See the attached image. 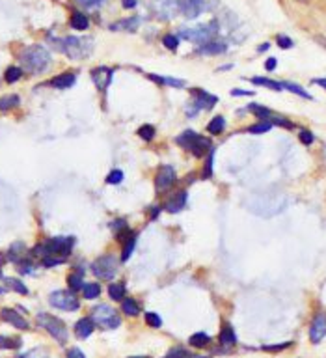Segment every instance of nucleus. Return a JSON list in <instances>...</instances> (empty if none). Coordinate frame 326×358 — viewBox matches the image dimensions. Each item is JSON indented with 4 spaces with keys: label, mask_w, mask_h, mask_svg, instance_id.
I'll use <instances>...</instances> for the list:
<instances>
[{
    "label": "nucleus",
    "mask_w": 326,
    "mask_h": 358,
    "mask_svg": "<svg viewBox=\"0 0 326 358\" xmlns=\"http://www.w3.org/2000/svg\"><path fill=\"white\" fill-rule=\"evenodd\" d=\"M19 60H21L22 71H26L30 75L45 73L51 67V63H53L51 53L43 45H28V47H24L21 54H19Z\"/></svg>",
    "instance_id": "nucleus-1"
},
{
    "label": "nucleus",
    "mask_w": 326,
    "mask_h": 358,
    "mask_svg": "<svg viewBox=\"0 0 326 358\" xmlns=\"http://www.w3.org/2000/svg\"><path fill=\"white\" fill-rule=\"evenodd\" d=\"M75 244V237H51L47 241L39 242L32 248V256L36 258H63L67 259V256L71 254Z\"/></svg>",
    "instance_id": "nucleus-2"
},
{
    "label": "nucleus",
    "mask_w": 326,
    "mask_h": 358,
    "mask_svg": "<svg viewBox=\"0 0 326 358\" xmlns=\"http://www.w3.org/2000/svg\"><path fill=\"white\" fill-rule=\"evenodd\" d=\"M92 40L88 38H75V36H67L62 40H56V49L69 56L71 60H84L86 56H90L94 51Z\"/></svg>",
    "instance_id": "nucleus-3"
},
{
    "label": "nucleus",
    "mask_w": 326,
    "mask_h": 358,
    "mask_svg": "<svg viewBox=\"0 0 326 358\" xmlns=\"http://www.w3.org/2000/svg\"><path fill=\"white\" fill-rule=\"evenodd\" d=\"M287 205V198L284 194H259L250 205V211L259 217H274L282 213Z\"/></svg>",
    "instance_id": "nucleus-4"
},
{
    "label": "nucleus",
    "mask_w": 326,
    "mask_h": 358,
    "mask_svg": "<svg viewBox=\"0 0 326 358\" xmlns=\"http://www.w3.org/2000/svg\"><path fill=\"white\" fill-rule=\"evenodd\" d=\"M175 142H177L181 148H185L187 151H190L194 157H203L205 153H209L211 151V140L205 137H201L198 135L196 131H185L183 135H179L175 138Z\"/></svg>",
    "instance_id": "nucleus-5"
},
{
    "label": "nucleus",
    "mask_w": 326,
    "mask_h": 358,
    "mask_svg": "<svg viewBox=\"0 0 326 358\" xmlns=\"http://www.w3.org/2000/svg\"><path fill=\"white\" fill-rule=\"evenodd\" d=\"M36 323H38V327L43 328L47 334H51V336L60 343H67V338H69V332H67V328L63 325V321L60 317H54L51 314H38L36 316Z\"/></svg>",
    "instance_id": "nucleus-6"
},
{
    "label": "nucleus",
    "mask_w": 326,
    "mask_h": 358,
    "mask_svg": "<svg viewBox=\"0 0 326 358\" xmlns=\"http://www.w3.org/2000/svg\"><path fill=\"white\" fill-rule=\"evenodd\" d=\"M216 34H218V22L211 21L205 24H198L194 28H181L179 38H183L190 43H196V45H203L207 41H212V38Z\"/></svg>",
    "instance_id": "nucleus-7"
},
{
    "label": "nucleus",
    "mask_w": 326,
    "mask_h": 358,
    "mask_svg": "<svg viewBox=\"0 0 326 358\" xmlns=\"http://www.w3.org/2000/svg\"><path fill=\"white\" fill-rule=\"evenodd\" d=\"M90 317H92V321H94L95 325L99 328H103V330H116L121 325L119 314L108 304H97L92 310V316Z\"/></svg>",
    "instance_id": "nucleus-8"
},
{
    "label": "nucleus",
    "mask_w": 326,
    "mask_h": 358,
    "mask_svg": "<svg viewBox=\"0 0 326 358\" xmlns=\"http://www.w3.org/2000/svg\"><path fill=\"white\" fill-rule=\"evenodd\" d=\"M49 304L60 312H77L80 308V300L77 298V293L73 291L56 289L49 295Z\"/></svg>",
    "instance_id": "nucleus-9"
},
{
    "label": "nucleus",
    "mask_w": 326,
    "mask_h": 358,
    "mask_svg": "<svg viewBox=\"0 0 326 358\" xmlns=\"http://www.w3.org/2000/svg\"><path fill=\"white\" fill-rule=\"evenodd\" d=\"M117 267H119V259H117L116 256L114 254H105V256L97 258L94 263H92V273L99 280H110V278L116 276Z\"/></svg>",
    "instance_id": "nucleus-10"
},
{
    "label": "nucleus",
    "mask_w": 326,
    "mask_h": 358,
    "mask_svg": "<svg viewBox=\"0 0 326 358\" xmlns=\"http://www.w3.org/2000/svg\"><path fill=\"white\" fill-rule=\"evenodd\" d=\"M151 8L158 19L170 21L179 13V0H151Z\"/></svg>",
    "instance_id": "nucleus-11"
},
{
    "label": "nucleus",
    "mask_w": 326,
    "mask_h": 358,
    "mask_svg": "<svg viewBox=\"0 0 326 358\" xmlns=\"http://www.w3.org/2000/svg\"><path fill=\"white\" fill-rule=\"evenodd\" d=\"M175 181H177L175 170L166 164L158 170L157 178H155V189H157V192H168L175 185Z\"/></svg>",
    "instance_id": "nucleus-12"
},
{
    "label": "nucleus",
    "mask_w": 326,
    "mask_h": 358,
    "mask_svg": "<svg viewBox=\"0 0 326 358\" xmlns=\"http://www.w3.org/2000/svg\"><path fill=\"white\" fill-rule=\"evenodd\" d=\"M205 10V0H179V13L187 19L200 17Z\"/></svg>",
    "instance_id": "nucleus-13"
},
{
    "label": "nucleus",
    "mask_w": 326,
    "mask_h": 358,
    "mask_svg": "<svg viewBox=\"0 0 326 358\" xmlns=\"http://www.w3.org/2000/svg\"><path fill=\"white\" fill-rule=\"evenodd\" d=\"M0 319L6 321L11 327L19 328V330H30V323L21 316L17 314V310H11V308H2L0 310Z\"/></svg>",
    "instance_id": "nucleus-14"
},
{
    "label": "nucleus",
    "mask_w": 326,
    "mask_h": 358,
    "mask_svg": "<svg viewBox=\"0 0 326 358\" xmlns=\"http://www.w3.org/2000/svg\"><path fill=\"white\" fill-rule=\"evenodd\" d=\"M192 97H194V105L198 106L200 110H209V108H212V106L218 103V97L216 95L209 94V92H205L201 88H194L192 90Z\"/></svg>",
    "instance_id": "nucleus-15"
},
{
    "label": "nucleus",
    "mask_w": 326,
    "mask_h": 358,
    "mask_svg": "<svg viewBox=\"0 0 326 358\" xmlns=\"http://www.w3.org/2000/svg\"><path fill=\"white\" fill-rule=\"evenodd\" d=\"M325 336H326V314L321 312V314L315 316L311 327H309V339H311V343H321Z\"/></svg>",
    "instance_id": "nucleus-16"
},
{
    "label": "nucleus",
    "mask_w": 326,
    "mask_h": 358,
    "mask_svg": "<svg viewBox=\"0 0 326 358\" xmlns=\"http://www.w3.org/2000/svg\"><path fill=\"white\" fill-rule=\"evenodd\" d=\"M112 69L110 67H105V65H101V67H95L94 71H92V80L95 82V86L101 90V92H105L108 84H110V80H112Z\"/></svg>",
    "instance_id": "nucleus-17"
},
{
    "label": "nucleus",
    "mask_w": 326,
    "mask_h": 358,
    "mask_svg": "<svg viewBox=\"0 0 326 358\" xmlns=\"http://www.w3.org/2000/svg\"><path fill=\"white\" fill-rule=\"evenodd\" d=\"M75 82H77V73L67 71V73H62L58 75V77H54V79H51L49 86H53L54 90H69Z\"/></svg>",
    "instance_id": "nucleus-18"
},
{
    "label": "nucleus",
    "mask_w": 326,
    "mask_h": 358,
    "mask_svg": "<svg viewBox=\"0 0 326 358\" xmlns=\"http://www.w3.org/2000/svg\"><path fill=\"white\" fill-rule=\"evenodd\" d=\"M95 330V323L92 321V317H80L77 323H75V334L80 339H86L94 334Z\"/></svg>",
    "instance_id": "nucleus-19"
},
{
    "label": "nucleus",
    "mask_w": 326,
    "mask_h": 358,
    "mask_svg": "<svg viewBox=\"0 0 326 358\" xmlns=\"http://www.w3.org/2000/svg\"><path fill=\"white\" fill-rule=\"evenodd\" d=\"M185 205H187V192L181 190V192H177L172 200H168L164 203V209L168 211V213H177V211H181Z\"/></svg>",
    "instance_id": "nucleus-20"
},
{
    "label": "nucleus",
    "mask_w": 326,
    "mask_h": 358,
    "mask_svg": "<svg viewBox=\"0 0 326 358\" xmlns=\"http://www.w3.org/2000/svg\"><path fill=\"white\" fill-rule=\"evenodd\" d=\"M228 51V45L224 41H207L200 45L198 53L200 54H224Z\"/></svg>",
    "instance_id": "nucleus-21"
},
{
    "label": "nucleus",
    "mask_w": 326,
    "mask_h": 358,
    "mask_svg": "<svg viewBox=\"0 0 326 358\" xmlns=\"http://www.w3.org/2000/svg\"><path fill=\"white\" fill-rule=\"evenodd\" d=\"M148 79H151V80H153V82H157V84L172 86V88H185V86H187L185 80H181V79H172V77H158V75L149 73Z\"/></svg>",
    "instance_id": "nucleus-22"
},
{
    "label": "nucleus",
    "mask_w": 326,
    "mask_h": 358,
    "mask_svg": "<svg viewBox=\"0 0 326 358\" xmlns=\"http://www.w3.org/2000/svg\"><path fill=\"white\" fill-rule=\"evenodd\" d=\"M220 343L222 345H226V347H230V345H235V343H237V336H235V332H233V328H231L230 323H224V325H222Z\"/></svg>",
    "instance_id": "nucleus-23"
},
{
    "label": "nucleus",
    "mask_w": 326,
    "mask_h": 358,
    "mask_svg": "<svg viewBox=\"0 0 326 358\" xmlns=\"http://www.w3.org/2000/svg\"><path fill=\"white\" fill-rule=\"evenodd\" d=\"M138 24H140V19L138 17H129V19H123V21L116 22V24H112L110 28L112 30H123V32H134L138 28Z\"/></svg>",
    "instance_id": "nucleus-24"
},
{
    "label": "nucleus",
    "mask_w": 326,
    "mask_h": 358,
    "mask_svg": "<svg viewBox=\"0 0 326 358\" xmlns=\"http://www.w3.org/2000/svg\"><path fill=\"white\" fill-rule=\"evenodd\" d=\"M82 274L84 271L82 269H78V271H75V273L69 274V278H67V284H69V291H80L82 289V285H84V280H82Z\"/></svg>",
    "instance_id": "nucleus-25"
},
{
    "label": "nucleus",
    "mask_w": 326,
    "mask_h": 358,
    "mask_svg": "<svg viewBox=\"0 0 326 358\" xmlns=\"http://www.w3.org/2000/svg\"><path fill=\"white\" fill-rule=\"evenodd\" d=\"M21 105V97L15 94L4 95L0 97V112H6V110H11V108H17Z\"/></svg>",
    "instance_id": "nucleus-26"
},
{
    "label": "nucleus",
    "mask_w": 326,
    "mask_h": 358,
    "mask_svg": "<svg viewBox=\"0 0 326 358\" xmlns=\"http://www.w3.org/2000/svg\"><path fill=\"white\" fill-rule=\"evenodd\" d=\"M80 291H82L84 298L95 300V298H99V295H101V285L97 284V282H84V285H82Z\"/></svg>",
    "instance_id": "nucleus-27"
},
{
    "label": "nucleus",
    "mask_w": 326,
    "mask_h": 358,
    "mask_svg": "<svg viewBox=\"0 0 326 358\" xmlns=\"http://www.w3.org/2000/svg\"><path fill=\"white\" fill-rule=\"evenodd\" d=\"M189 343L192 347L196 349H203V347H209L211 345V336H207L205 332H196V334H192L189 338Z\"/></svg>",
    "instance_id": "nucleus-28"
},
{
    "label": "nucleus",
    "mask_w": 326,
    "mask_h": 358,
    "mask_svg": "<svg viewBox=\"0 0 326 358\" xmlns=\"http://www.w3.org/2000/svg\"><path fill=\"white\" fill-rule=\"evenodd\" d=\"M121 310H123V314H127L129 317H136L140 314V304H138L134 298H123L121 300Z\"/></svg>",
    "instance_id": "nucleus-29"
},
{
    "label": "nucleus",
    "mask_w": 326,
    "mask_h": 358,
    "mask_svg": "<svg viewBox=\"0 0 326 358\" xmlns=\"http://www.w3.org/2000/svg\"><path fill=\"white\" fill-rule=\"evenodd\" d=\"M22 73H24L22 67H19V65H10V67L4 71V80H6L8 84H13V82L21 80Z\"/></svg>",
    "instance_id": "nucleus-30"
},
{
    "label": "nucleus",
    "mask_w": 326,
    "mask_h": 358,
    "mask_svg": "<svg viewBox=\"0 0 326 358\" xmlns=\"http://www.w3.org/2000/svg\"><path fill=\"white\" fill-rule=\"evenodd\" d=\"M125 285L121 284H110L108 285V297L114 300V302H119V300H123L125 298Z\"/></svg>",
    "instance_id": "nucleus-31"
},
{
    "label": "nucleus",
    "mask_w": 326,
    "mask_h": 358,
    "mask_svg": "<svg viewBox=\"0 0 326 358\" xmlns=\"http://www.w3.org/2000/svg\"><path fill=\"white\" fill-rule=\"evenodd\" d=\"M4 282H6V289H11V291H15L19 295H28V287L22 284L21 280H17V278H6Z\"/></svg>",
    "instance_id": "nucleus-32"
},
{
    "label": "nucleus",
    "mask_w": 326,
    "mask_h": 358,
    "mask_svg": "<svg viewBox=\"0 0 326 358\" xmlns=\"http://www.w3.org/2000/svg\"><path fill=\"white\" fill-rule=\"evenodd\" d=\"M71 26H73L75 30H86L88 28V24H90V21H88V17H86L84 13H80V11H75L73 15H71Z\"/></svg>",
    "instance_id": "nucleus-33"
},
{
    "label": "nucleus",
    "mask_w": 326,
    "mask_h": 358,
    "mask_svg": "<svg viewBox=\"0 0 326 358\" xmlns=\"http://www.w3.org/2000/svg\"><path fill=\"white\" fill-rule=\"evenodd\" d=\"M248 110H250V112H253V114L259 118L261 121H268V119H270V116H272V112H270V110H268L267 106L257 105V103H252V105H248Z\"/></svg>",
    "instance_id": "nucleus-34"
},
{
    "label": "nucleus",
    "mask_w": 326,
    "mask_h": 358,
    "mask_svg": "<svg viewBox=\"0 0 326 358\" xmlns=\"http://www.w3.org/2000/svg\"><path fill=\"white\" fill-rule=\"evenodd\" d=\"M250 82H252V84H257V86H265V88H270V90H274V92H282V84H280V82H276V80H270V79L252 77V79H250Z\"/></svg>",
    "instance_id": "nucleus-35"
},
{
    "label": "nucleus",
    "mask_w": 326,
    "mask_h": 358,
    "mask_svg": "<svg viewBox=\"0 0 326 358\" xmlns=\"http://www.w3.org/2000/svg\"><path fill=\"white\" fill-rule=\"evenodd\" d=\"M224 127H226V118H224V116H216V118H212V119L209 121L207 131H209L211 135H220L222 131H224Z\"/></svg>",
    "instance_id": "nucleus-36"
},
{
    "label": "nucleus",
    "mask_w": 326,
    "mask_h": 358,
    "mask_svg": "<svg viewBox=\"0 0 326 358\" xmlns=\"http://www.w3.org/2000/svg\"><path fill=\"white\" fill-rule=\"evenodd\" d=\"M164 358H209V357H194V355H192V353H189V351H187L185 347H179V345H177V347L170 349Z\"/></svg>",
    "instance_id": "nucleus-37"
},
{
    "label": "nucleus",
    "mask_w": 326,
    "mask_h": 358,
    "mask_svg": "<svg viewBox=\"0 0 326 358\" xmlns=\"http://www.w3.org/2000/svg\"><path fill=\"white\" fill-rule=\"evenodd\" d=\"M136 246V233H133L127 241H123V252H121V261H127L131 258V254Z\"/></svg>",
    "instance_id": "nucleus-38"
},
{
    "label": "nucleus",
    "mask_w": 326,
    "mask_h": 358,
    "mask_svg": "<svg viewBox=\"0 0 326 358\" xmlns=\"http://www.w3.org/2000/svg\"><path fill=\"white\" fill-rule=\"evenodd\" d=\"M280 84H282V90H289L291 94L300 95V97H304V99H311V95L307 94L302 86L295 84V82H280Z\"/></svg>",
    "instance_id": "nucleus-39"
},
{
    "label": "nucleus",
    "mask_w": 326,
    "mask_h": 358,
    "mask_svg": "<svg viewBox=\"0 0 326 358\" xmlns=\"http://www.w3.org/2000/svg\"><path fill=\"white\" fill-rule=\"evenodd\" d=\"M17 358H49V353H47V349L43 347H36V349H30V351H26L24 355Z\"/></svg>",
    "instance_id": "nucleus-40"
},
{
    "label": "nucleus",
    "mask_w": 326,
    "mask_h": 358,
    "mask_svg": "<svg viewBox=\"0 0 326 358\" xmlns=\"http://www.w3.org/2000/svg\"><path fill=\"white\" fill-rule=\"evenodd\" d=\"M272 129V123H268V121H261V123H255L248 129V133H252V135H263V133H268Z\"/></svg>",
    "instance_id": "nucleus-41"
},
{
    "label": "nucleus",
    "mask_w": 326,
    "mask_h": 358,
    "mask_svg": "<svg viewBox=\"0 0 326 358\" xmlns=\"http://www.w3.org/2000/svg\"><path fill=\"white\" fill-rule=\"evenodd\" d=\"M138 137L142 138V140H153L155 138V127L153 125H142L138 129Z\"/></svg>",
    "instance_id": "nucleus-42"
},
{
    "label": "nucleus",
    "mask_w": 326,
    "mask_h": 358,
    "mask_svg": "<svg viewBox=\"0 0 326 358\" xmlns=\"http://www.w3.org/2000/svg\"><path fill=\"white\" fill-rule=\"evenodd\" d=\"M17 347H21V339L0 336V349H17Z\"/></svg>",
    "instance_id": "nucleus-43"
},
{
    "label": "nucleus",
    "mask_w": 326,
    "mask_h": 358,
    "mask_svg": "<svg viewBox=\"0 0 326 358\" xmlns=\"http://www.w3.org/2000/svg\"><path fill=\"white\" fill-rule=\"evenodd\" d=\"M212 162H214V149H211V151H209V157H207L205 168H203V174H201V178H203V179L212 178Z\"/></svg>",
    "instance_id": "nucleus-44"
},
{
    "label": "nucleus",
    "mask_w": 326,
    "mask_h": 358,
    "mask_svg": "<svg viewBox=\"0 0 326 358\" xmlns=\"http://www.w3.org/2000/svg\"><path fill=\"white\" fill-rule=\"evenodd\" d=\"M123 181V172L121 170H112L108 176H106V183L108 185H119Z\"/></svg>",
    "instance_id": "nucleus-45"
},
{
    "label": "nucleus",
    "mask_w": 326,
    "mask_h": 358,
    "mask_svg": "<svg viewBox=\"0 0 326 358\" xmlns=\"http://www.w3.org/2000/svg\"><path fill=\"white\" fill-rule=\"evenodd\" d=\"M162 43H164V47H168L170 51H175L179 47V38L177 36H173V34H166V36L162 38Z\"/></svg>",
    "instance_id": "nucleus-46"
},
{
    "label": "nucleus",
    "mask_w": 326,
    "mask_h": 358,
    "mask_svg": "<svg viewBox=\"0 0 326 358\" xmlns=\"http://www.w3.org/2000/svg\"><path fill=\"white\" fill-rule=\"evenodd\" d=\"M146 323H148L151 328H160L162 319H160L158 314H155V312H148V314H146Z\"/></svg>",
    "instance_id": "nucleus-47"
},
{
    "label": "nucleus",
    "mask_w": 326,
    "mask_h": 358,
    "mask_svg": "<svg viewBox=\"0 0 326 358\" xmlns=\"http://www.w3.org/2000/svg\"><path fill=\"white\" fill-rule=\"evenodd\" d=\"M278 45L282 47V49H293V40L291 38H287V36H278Z\"/></svg>",
    "instance_id": "nucleus-48"
},
{
    "label": "nucleus",
    "mask_w": 326,
    "mask_h": 358,
    "mask_svg": "<svg viewBox=\"0 0 326 358\" xmlns=\"http://www.w3.org/2000/svg\"><path fill=\"white\" fill-rule=\"evenodd\" d=\"M298 138H300V142L302 144H306V146H309V144H313V135L309 133V131H300V135H298Z\"/></svg>",
    "instance_id": "nucleus-49"
},
{
    "label": "nucleus",
    "mask_w": 326,
    "mask_h": 358,
    "mask_svg": "<svg viewBox=\"0 0 326 358\" xmlns=\"http://www.w3.org/2000/svg\"><path fill=\"white\" fill-rule=\"evenodd\" d=\"M78 4H82L86 8H97V6H101V4H105L106 0H77Z\"/></svg>",
    "instance_id": "nucleus-50"
},
{
    "label": "nucleus",
    "mask_w": 326,
    "mask_h": 358,
    "mask_svg": "<svg viewBox=\"0 0 326 358\" xmlns=\"http://www.w3.org/2000/svg\"><path fill=\"white\" fill-rule=\"evenodd\" d=\"M67 358H86V355L78 347H71L67 351Z\"/></svg>",
    "instance_id": "nucleus-51"
},
{
    "label": "nucleus",
    "mask_w": 326,
    "mask_h": 358,
    "mask_svg": "<svg viewBox=\"0 0 326 358\" xmlns=\"http://www.w3.org/2000/svg\"><path fill=\"white\" fill-rule=\"evenodd\" d=\"M253 94H255V92H252V90H239V88L231 90L233 97H248V95H253Z\"/></svg>",
    "instance_id": "nucleus-52"
},
{
    "label": "nucleus",
    "mask_w": 326,
    "mask_h": 358,
    "mask_svg": "<svg viewBox=\"0 0 326 358\" xmlns=\"http://www.w3.org/2000/svg\"><path fill=\"white\" fill-rule=\"evenodd\" d=\"M276 65H278V60L270 56V58L265 62V69H267V71H274V69H276Z\"/></svg>",
    "instance_id": "nucleus-53"
},
{
    "label": "nucleus",
    "mask_w": 326,
    "mask_h": 358,
    "mask_svg": "<svg viewBox=\"0 0 326 358\" xmlns=\"http://www.w3.org/2000/svg\"><path fill=\"white\" fill-rule=\"evenodd\" d=\"M291 345V341H287V343H280V345H274V347H270V345H267L265 347V351H272V353H276V351H282V349H287Z\"/></svg>",
    "instance_id": "nucleus-54"
},
{
    "label": "nucleus",
    "mask_w": 326,
    "mask_h": 358,
    "mask_svg": "<svg viewBox=\"0 0 326 358\" xmlns=\"http://www.w3.org/2000/svg\"><path fill=\"white\" fill-rule=\"evenodd\" d=\"M121 4H123L125 10H133V8L138 6V0H121Z\"/></svg>",
    "instance_id": "nucleus-55"
},
{
    "label": "nucleus",
    "mask_w": 326,
    "mask_h": 358,
    "mask_svg": "<svg viewBox=\"0 0 326 358\" xmlns=\"http://www.w3.org/2000/svg\"><path fill=\"white\" fill-rule=\"evenodd\" d=\"M313 84H319L321 88H325L326 90V79H315V80H311Z\"/></svg>",
    "instance_id": "nucleus-56"
},
{
    "label": "nucleus",
    "mask_w": 326,
    "mask_h": 358,
    "mask_svg": "<svg viewBox=\"0 0 326 358\" xmlns=\"http://www.w3.org/2000/svg\"><path fill=\"white\" fill-rule=\"evenodd\" d=\"M268 47H270V43H263V45H261V47H259V53H263V51H267V49H268Z\"/></svg>",
    "instance_id": "nucleus-57"
},
{
    "label": "nucleus",
    "mask_w": 326,
    "mask_h": 358,
    "mask_svg": "<svg viewBox=\"0 0 326 358\" xmlns=\"http://www.w3.org/2000/svg\"><path fill=\"white\" fill-rule=\"evenodd\" d=\"M6 291H8V289H6V287H2V285H0V295H4V293H6Z\"/></svg>",
    "instance_id": "nucleus-58"
},
{
    "label": "nucleus",
    "mask_w": 326,
    "mask_h": 358,
    "mask_svg": "<svg viewBox=\"0 0 326 358\" xmlns=\"http://www.w3.org/2000/svg\"><path fill=\"white\" fill-rule=\"evenodd\" d=\"M2 276H4V274H2V267H0V278H2Z\"/></svg>",
    "instance_id": "nucleus-59"
},
{
    "label": "nucleus",
    "mask_w": 326,
    "mask_h": 358,
    "mask_svg": "<svg viewBox=\"0 0 326 358\" xmlns=\"http://www.w3.org/2000/svg\"><path fill=\"white\" fill-rule=\"evenodd\" d=\"M131 358H144V357H131Z\"/></svg>",
    "instance_id": "nucleus-60"
}]
</instances>
